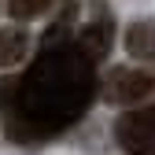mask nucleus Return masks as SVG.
Masks as SVG:
<instances>
[{
	"label": "nucleus",
	"mask_w": 155,
	"mask_h": 155,
	"mask_svg": "<svg viewBox=\"0 0 155 155\" xmlns=\"http://www.w3.org/2000/svg\"><path fill=\"white\" fill-rule=\"evenodd\" d=\"M26 48H30V33H26L22 26H8V30H0V70L15 67V63L26 55Z\"/></svg>",
	"instance_id": "nucleus-6"
},
{
	"label": "nucleus",
	"mask_w": 155,
	"mask_h": 155,
	"mask_svg": "<svg viewBox=\"0 0 155 155\" xmlns=\"http://www.w3.org/2000/svg\"><path fill=\"white\" fill-rule=\"evenodd\" d=\"M55 4V0H8V11L15 15V18H37V15H45L48 8Z\"/></svg>",
	"instance_id": "nucleus-7"
},
{
	"label": "nucleus",
	"mask_w": 155,
	"mask_h": 155,
	"mask_svg": "<svg viewBox=\"0 0 155 155\" xmlns=\"http://www.w3.org/2000/svg\"><path fill=\"white\" fill-rule=\"evenodd\" d=\"M111 33H114V30H111V18L104 15V18H92V22H89L81 33L74 37V45L81 48V52L89 55L92 63H100L104 55L111 52Z\"/></svg>",
	"instance_id": "nucleus-4"
},
{
	"label": "nucleus",
	"mask_w": 155,
	"mask_h": 155,
	"mask_svg": "<svg viewBox=\"0 0 155 155\" xmlns=\"http://www.w3.org/2000/svg\"><path fill=\"white\" fill-rule=\"evenodd\" d=\"M126 52L140 63H155V22L151 18H140V22H129L126 37H122Z\"/></svg>",
	"instance_id": "nucleus-5"
},
{
	"label": "nucleus",
	"mask_w": 155,
	"mask_h": 155,
	"mask_svg": "<svg viewBox=\"0 0 155 155\" xmlns=\"http://www.w3.org/2000/svg\"><path fill=\"white\" fill-rule=\"evenodd\" d=\"M155 92V74L137 70V67H111L100 78V100L114 104V107H129V104H140Z\"/></svg>",
	"instance_id": "nucleus-2"
},
{
	"label": "nucleus",
	"mask_w": 155,
	"mask_h": 155,
	"mask_svg": "<svg viewBox=\"0 0 155 155\" xmlns=\"http://www.w3.org/2000/svg\"><path fill=\"white\" fill-rule=\"evenodd\" d=\"M96 92H100L96 63L74 41L45 48L37 63L11 85V96L0 104L8 114V137L15 140L52 137L81 118Z\"/></svg>",
	"instance_id": "nucleus-1"
},
{
	"label": "nucleus",
	"mask_w": 155,
	"mask_h": 155,
	"mask_svg": "<svg viewBox=\"0 0 155 155\" xmlns=\"http://www.w3.org/2000/svg\"><path fill=\"white\" fill-rule=\"evenodd\" d=\"M114 140L126 155H151L155 151V104L129 107L114 122Z\"/></svg>",
	"instance_id": "nucleus-3"
}]
</instances>
